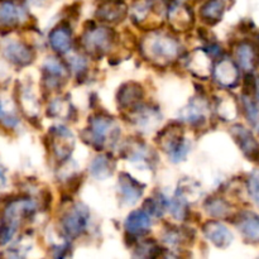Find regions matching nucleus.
Returning <instances> with one entry per match:
<instances>
[{"label": "nucleus", "instance_id": "obj_14", "mask_svg": "<svg viewBox=\"0 0 259 259\" xmlns=\"http://www.w3.org/2000/svg\"><path fill=\"white\" fill-rule=\"evenodd\" d=\"M235 60L245 72H252L258 65L259 55L255 46L250 42H242L235 48Z\"/></svg>", "mask_w": 259, "mask_h": 259}, {"label": "nucleus", "instance_id": "obj_6", "mask_svg": "<svg viewBox=\"0 0 259 259\" xmlns=\"http://www.w3.org/2000/svg\"><path fill=\"white\" fill-rule=\"evenodd\" d=\"M5 58L18 67L30 65L34 60V51L25 43L19 40H10L3 48Z\"/></svg>", "mask_w": 259, "mask_h": 259}, {"label": "nucleus", "instance_id": "obj_8", "mask_svg": "<svg viewBox=\"0 0 259 259\" xmlns=\"http://www.w3.org/2000/svg\"><path fill=\"white\" fill-rule=\"evenodd\" d=\"M232 134L245 157L253 162H259V143L252 132L243 125H235L232 128Z\"/></svg>", "mask_w": 259, "mask_h": 259}, {"label": "nucleus", "instance_id": "obj_10", "mask_svg": "<svg viewBox=\"0 0 259 259\" xmlns=\"http://www.w3.org/2000/svg\"><path fill=\"white\" fill-rule=\"evenodd\" d=\"M24 8L19 0H2L0 2V25L2 28H14L24 18Z\"/></svg>", "mask_w": 259, "mask_h": 259}, {"label": "nucleus", "instance_id": "obj_27", "mask_svg": "<svg viewBox=\"0 0 259 259\" xmlns=\"http://www.w3.org/2000/svg\"><path fill=\"white\" fill-rule=\"evenodd\" d=\"M48 114L55 118L67 119V116L71 114V105L68 100L66 99H56L48 106Z\"/></svg>", "mask_w": 259, "mask_h": 259}, {"label": "nucleus", "instance_id": "obj_20", "mask_svg": "<svg viewBox=\"0 0 259 259\" xmlns=\"http://www.w3.org/2000/svg\"><path fill=\"white\" fill-rule=\"evenodd\" d=\"M151 224V218L146 210H136L125 220V229L131 235H143L148 232Z\"/></svg>", "mask_w": 259, "mask_h": 259}, {"label": "nucleus", "instance_id": "obj_13", "mask_svg": "<svg viewBox=\"0 0 259 259\" xmlns=\"http://www.w3.org/2000/svg\"><path fill=\"white\" fill-rule=\"evenodd\" d=\"M204 233L207 239L218 248H227L233 242V234L222 223L210 220L204 225Z\"/></svg>", "mask_w": 259, "mask_h": 259}, {"label": "nucleus", "instance_id": "obj_4", "mask_svg": "<svg viewBox=\"0 0 259 259\" xmlns=\"http://www.w3.org/2000/svg\"><path fill=\"white\" fill-rule=\"evenodd\" d=\"M158 143L162 147V149L166 151L172 158V161L175 162L184 159L190 151L189 143L185 141L184 136H182L181 126L176 125V124L167 126L162 132Z\"/></svg>", "mask_w": 259, "mask_h": 259}, {"label": "nucleus", "instance_id": "obj_5", "mask_svg": "<svg viewBox=\"0 0 259 259\" xmlns=\"http://www.w3.org/2000/svg\"><path fill=\"white\" fill-rule=\"evenodd\" d=\"M89 220H90V214L88 209L77 205L63 215L61 219V228L68 238H77L86 232Z\"/></svg>", "mask_w": 259, "mask_h": 259}, {"label": "nucleus", "instance_id": "obj_34", "mask_svg": "<svg viewBox=\"0 0 259 259\" xmlns=\"http://www.w3.org/2000/svg\"><path fill=\"white\" fill-rule=\"evenodd\" d=\"M101 2H118V0H101Z\"/></svg>", "mask_w": 259, "mask_h": 259}, {"label": "nucleus", "instance_id": "obj_11", "mask_svg": "<svg viewBox=\"0 0 259 259\" xmlns=\"http://www.w3.org/2000/svg\"><path fill=\"white\" fill-rule=\"evenodd\" d=\"M215 81L223 88H234L239 81V70L229 58H223L212 70Z\"/></svg>", "mask_w": 259, "mask_h": 259}, {"label": "nucleus", "instance_id": "obj_28", "mask_svg": "<svg viewBox=\"0 0 259 259\" xmlns=\"http://www.w3.org/2000/svg\"><path fill=\"white\" fill-rule=\"evenodd\" d=\"M243 108H244L247 118L249 119L253 125L259 126V110L255 101L250 98V94H245L243 96Z\"/></svg>", "mask_w": 259, "mask_h": 259}, {"label": "nucleus", "instance_id": "obj_26", "mask_svg": "<svg viewBox=\"0 0 259 259\" xmlns=\"http://www.w3.org/2000/svg\"><path fill=\"white\" fill-rule=\"evenodd\" d=\"M153 2L152 0H134L131 7V15L134 22H143L151 13Z\"/></svg>", "mask_w": 259, "mask_h": 259}, {"label": "nucleus", "instance_id": "obj_25", "mask_svg": "<svg viewBox=\"0 0 259 259\" xmlns=\"http://www.w3.org/2000/svg\"><path fill=\"white\" fill-rule=\"evenodd\" d=\"M207 212H209L211 217L217 218V219H224L229 215L230 212V206L224 199L222 197H212L205 205Z\"/></svg>", "mask_w": 259, "mask_h": 259}, {"label": "nucleus", "instance_id": "obj_24", "mask_svg": "<svg viewBox=\"0 0 259 259\" xmlns=\"http://www.w3.org/2000/svg\"><path fill=\"white\" fill-rule=\"evenodd\" d=\"M114 171V163L108 156L96 157L90 166V172L94 177L99 180H104L110 176Z\"/></svg>", "mask_w": 259, "mask_h": 259}, {"label": "nucleus", "instance_id": "obj_15", "mask_svg": "<svg viewBox=\"0 0 259 259\" xmlns=\"http://www.w3.org/2000/svg\"><path fill=\"white\" fill-rule=\"evenodd\" d=\"M143 99V89L139 83L128 82L123 85L119 90L118 94V103L119 106L128 110H134Z\"/></svg>", "mask_w": 259, "mask_h": 259}, {"label": "nucleus", "instance_id": "obj_35", "mask_svg": "<svg viewBox=\"0 0 259 259\" xmlns=\"http://www.w3.org/2000/svg\"><path fill=\"white\" fill-rule=\"evenodd\" d=\"M3 114V110H2V104H0V115Z\"/></svg>", "mask_w": 259, "mask_h": 259}, {"label": "nucleus", "instance_id": "obj_17", "mask_svg": "<svg viewBox=\"0 0 259 259\" xmlns=\"http://www.w3.org/2000/svg\"><path fill=\"white\" fill-rule=\"evenodd\" d=\"M237 225L248 242L259 243V215L252 211H243L238 217Z\"/></svg>", "mask_w": 259, "mask_h": 259}, {"label": "nucleus", "instance_id": "obj_16", "mask_svg": "<svg viewBox=\"0 0 259 259\" xmlns=\"http://www.w3.org/2000/svg\"><path fill=\"white\" fill-rule=\"evenodd\" d=\"M168 20L174 29L185 32V30H189L194 24V14H192V10L186 5L174 4L169 8Z\"/></svg>", "mask_w": 259, "mask_h": 259}, {"label": "nucleus", "instance_id": "obj_18", "mask_svg": "<svg viewBox=\"0 0 259 259\" xmlns=\"http://www.w3.org/2000/svg\"><path fill=\"white\" fill-rule=\"evenodd\" d=\"M119 194H120L121 200L129 205H133L141 199L143 194L141 184L137 182L133 177L129 175L123 174L119 177Z\"/></svg>", "mask_w": 259, "mask_h": 259}, {"label": "nucleus", "instance_id": "obj_2", "mask_svg": "<svg viewBox=\"0 0 259 259\" xmlns=\"http://www.w3.org/2000/svg\"><path fill=\"white\" fill-rule=\"evenodd\" d=\"M114 32L110 28L96 25L85 30L81 37V45L86 53L99 58L110 51L114 45Z\"/></svg>", "mask_w": 259, "mask_h": 259}, {"label": "nucleus", "instance_id": "obj_7", "mask_svg": "<svg viewBox=\"0 0 259 259\" xmlns=\"http://www.w3.org/2000/svg\"><path fill=\"white\" fill-rule=\"evenodd\" d=\"M73 139L72 134L65 126H55L51 132V148L56 158L66 161L72 152Z\"/></svg>", "mask_w": 259, "mask_h": 259}, {"label": "nucleus", "instance_id": "obj_1", "mask_svg": "<svg viewBox=\"0 0 259 259\" xmlns=\"http://www.w3.org/2000/svg\"><path fill=\"white\" fill-rule=\"evenodd\" d=\"M146 60L157 66H167L174 62L181 52L180 42L172 35L162 32L149 33L141 45Z\"/></svg>", "mask_w": 259, "mask_h": 259}, {"label": "nucleus", "instance_id": "obj_12", "mask_svg": "<svg viewBox=\"0 0 259 259\" xmlns=\"http://www.w3.org/2000/svg\"><path fill=\"white\" fill-rule=\"evenodd\" d=\"M124 0L118 2H103L96 9V17L104 23L115 24L121 22L128 13V8L124 4Z\"/></svg>", "mask_w": 259, "mask_h": 259}, {"label": "nucleus", "instance_id": "obj_21", "mask_svg": "<svg viewBox=\"0 0 259 259\" xmlns=\"http://www.w3.org/2000/svg\"><path fill=\"white\" fill-rule=\"evenodd\" d=\"M225 12V0H205L200 8V17L207 24H215L223 18Z\"/></svg>", "mask_w": 259, "mask_h": 259}, {"label": "nucleus", "instance_id": "obj_32", "mask_svg": "<svg viewBox=\"0 0 259 259\" xmlns=\"http://www.w3.org/2000/svg\"><path fill=\"white\" fill-rule=\"evenodd\" d=\"M3 185H5V176L2 169H0V186H3Z\"/></svg>", "mask_w": 259, "mask_h": 259}, {"label": "nucleus", "instance_id": "obj_30", "mask_svg": "<svg viewBox=\"0 0 259 259\" xmlns=\"http://www.w3.org/2000/svg\"><path fill=\"white\" fill-rule=\"evenodd\" d=\"M15 232H17V227L7 222H3L0 225V245L8 244L14 237Z\"/></svg>", "mask_w": 259, "mask_h": 259}, {"label": "nucleus", "instance_id": "obj_23", "mask_svg": "<svg viewBox=\"0 0 259 259\" xmlns=\"http://www.w3.org/2000/svg\"><path fill=\"white\" fill-rule=\"evenodd\" d=\"M206 105L201 100H194L184 111V119L192 125H200L205 121Z\"/></svg>", "mask_w": 259, "mask_h": 259}, {"label": "nucleus", "instance_id": "obj_22", "mask_svg": "<svg viewBox=\"0 0 259 259\" xmlns=\"http://www.w3.org/2000/svg\"><path fill=\"white\" fill-rule=\"evenodd\" d=\"M50 45L57 53H66L71 48V32L66 27L58 25L50 33Z\"/></svg>", "mask_w": 259, "mask_h": 259}, {"label": "nucleus", "instance_id": "obj_9", "mask_svg": "<svg viewBox=\"0 0 259 259\" xmlns=\"http://www.w3.org/2000/svg\"><path fill=\"white\" fill-rule=\"evenodd\" d=\"M68 76V70L58 58L50 57L43 65V80L47 89L60 88Z\"/></svg>", "mask_w": 259, "mask_h": 259}, {"label": "nucleus", "instance_id": "obj_3", "mask_svg": "<svg viewBox=\"0 0 259 259\" xmlns=\"http://www.w3.org/2000/svg\"><path fill=\"white\" fill-rule=\"evenodd\" d=\"M89 123V143L96 149H103L110 139H116L115 134L118 133V129L111 116L98 114L94 115Z\"/></svg>", "mask_w": 259, "mask_h": 259}, {"label": "nucleus", "instance_id": "obj_29", "mask_svg": "<svg viewBox=\"0 0 259 259\" xmlns=\"http://www.w3.org/2000/svg\"><path fill=\"white\" fill-rule=\"evenodd\" d=\"M248 192L254 204L259 206V171H254L248 179Z\"/></svg>", "mask_w": 259, "mask_h": 259}, {"label": "nucleus", "instance_id": "obj_31", "mask_svg": "<svg viewBox=\"0 0 259 259\" xmlns=\"http://www.w3.org/2000/svg\"><path fill=\"white\" fill-rule=\"evenodd\" d=\"M68 62H70L71 70L75 71L77 75H80V73H82L86 70V61L81 56H71Z\"/></svg>", "mask_w": 259, "mask_h": 259}, {"label": "nucleus", "instance_id": "obj_19", "mask_svg": "<svg viewBox=\"0 0 259 259\" xmlns=\"http://www.w3.org/2000/svg\"><path fill=\"white\" fill-rule=\"evenodd\" d=\"M187 67L197 77L207 78L212 72L211 58L205 51L196 50L190 56Z\"/></svg>", "mask_w": 259, "mask_h": 259}, {"label": "nucleus", "instance_id": "obj_33", "mask_svg": "<svg viewBox=\"0 0 259 259\" xmlns=\"http://www.w3.org/2000/svg\"><path fill=\"white\" fill-rule=\"evenodd\" d=\"M255 93H257V99L259 101V83H255Z\"/></svg>", "mask_w": 259, "mask_h": 259}]
</instances>
